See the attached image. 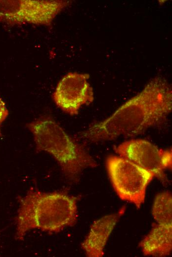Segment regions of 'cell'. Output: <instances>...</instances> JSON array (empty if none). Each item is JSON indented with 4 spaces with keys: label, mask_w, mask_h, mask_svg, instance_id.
Wrapping results in <instances>:
<instances>
[{
    "label": "cell",
    "mask_w": 172,
    "mask_h": 257,
    "mask_svg": "<svg viewBox=\"0 0 172 257\" xmlns=\"http://www.w3.org/2000/svg\"><path fill=\"white\" fill-rule=\"evenodd\" d=\"M172 109V86L164 77L157 76L110 116L91 124L78 136L97 142L136 136L162 124Z\"/></svg>",
    "instance_id": "cell-1"
},
{
    "label": "cell",
    "mask_w": 172,
    "mask_h": 257,
    "mask_svg": "<svg viewBox=\"0 0 172 257\" xmlns=\"http://www.w3.org/2000/svg\"><path fill=\"white\" fill-rule=\"evenodd\" d=\"M79 199L66 191L43 192L30 188L24 196L18 197L15 239L23 240L33 229L54 233L74 226L78 219Z\"/></svg>",
    "instance_id": "cell-2"
},
{
    "label": "cell",
    "mask_w": 172,
    "mask_h": 257,
    "mask_svg": "<svg viewBox=\"0 0 172 257\" xmlns=\"http://www.w3.org/2000/svg\"><path fill=\"white\" fill-rule=\"evenodd\" d=\"M26 127L33 134L36 151L51 155L68 180L77 182L85 169L97 166L85 147L69 135L52 118L41 117Z\"/></svg>",
    "instance_id": "cell-3"
},
{
    "label": "cell",
    "mask_w": 172,
    "mask_h": 257,
    "mask_svg": "<svg viewBox=\"0 0 172 257\" xmlns=\"http://www.w3.org/2000/svg\"><path fill=\"white\" fill-rule=\"evenodd\" d=\"M106 165L110 181L118 196L139 208L144 202L147 187L154 174L120 156L108 157Z\"/></svg>",
    "instance_id": "cell-4"
},
{
    "label": "cell",
    "mask_w": 172,
    "mask_h": 257,
    "mask_svg": "<svg viewBox=\"0 0 172 257\" xmlns=\"http://www.w3.org/2000/svg\"><path fill=\"white\" fill-rule=\"evenodd\" d=\"M69 3L65 0H0V21L10 25L48 26Z\"/></svg>",
    "instance_id": "cell-5"
},
{
    "label": "cell",
    "mask_w": 172,
    "mask_h": 257,
    "mask_svg": "<svg viewBox=\"0 0 172 257\" xmlns=\"http://www.w3.org/2000/svg\"><path fill=\"white\" fill-rule=\"evenodd\" d=\"M119 156L127 159L151 172L163 184L168 180L165 171L172 168L171 149H163L142 139L124 141L114 147Z\"/></svg>",
    "instance_id": "cell-6"
},
{
    "label": "cell",
    "mask_w": 172,
    "mask_h": 257,
    "mask_svg": "<svg viewBox=\"0 0 172 257\" xmlns=\"http://www.w3.org/2000/svg\"><path fill=\"white\" fill-rule=\"evenodd\" d=\"M88 74L70 72L59 81L52 94L57 107L70 115L78 114L81 107L94 99L93 88L88 82Z\"/></svg>",
    "instance_id": "cell-7"
},
{
    "label": "cell",
    "mask_w": 172,
    "mask_h": 257,
    "mask_svg": "<svg viewBox=\"0 0 172 257\" xmlns=\"http://www.w3.org/2000/svg\"><path fill=\"white\" fill-rule=\"evenodd\" d=\"M105 215L95 220L91 225L89 231L82 243V248L86 256L101 257L104 249L115 226L123 213Z\"/></svg>",
    "instance_id": "cell-8"
},
{
    "label": "cell",
    "mask_w": 172,
    "mask_h": 257,
    "mask_svg": "<svg viewBox=\"0 0 172 257\" xmlns=\"http://www.w3.org/2000/svg\"><path fill=\"white\" fill-rule=\"evenodd\" d=\"M139 246L146 256L166 257L172 250V225L153 224Z\"/></svg>",
    "instance_id": "cell-9"
},
{
    "label": "cell",
    "mask_w": 172,
    "mask_h": 257,
    "mask_svg": "<svg viewBox=\"0 0 172 257\" xmlns=\"http://www.w3.org/2000/svg\"><path fill=\"white\" fill-rule=\"evenodd\" d=\"M152 214L157 223L172 225V195L170 192L164 191L156 196Z\"/></svg>",
    "instance_id": "cell-10"
},
{
    "label": "cell",
    "mask_w": 172,
    "mask_h": 257,
    "mask_svg": "<svg viewBox=\"0 0 172 257\" xmlns=\"http://www.w3.org/2000/svg\"><path fill=\"white\" fill-rule=\"evenodd\" d=\"M8 115V111L6 108L5 103L0 98V136L1 135L0 126Z\"/></svg>",
    "instance_id": "cell-11"
}]
</instances>
